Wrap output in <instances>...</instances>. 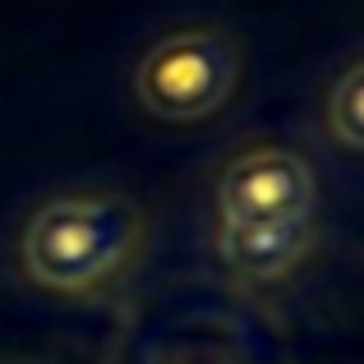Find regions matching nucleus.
I'll use <instances>...</instances> for the list:
<instances>
[{
  "instance_id": "39448f33",
  "label": "nucleus",
  "mask_w": 364,
  "mask_h": 364,
  "mask_svg": "<svg viewBox=\"0 0 364 364\" xmlns=\"http://www.w3.org/2000/svg\"><path fill=\"white\" fill-rule=\"evenodd\" d=\"M323 120H328V134L341 148L355 152L364 143V70H360V60H350L346 70H341V79L328 88Z\"/></svg>"
},
{
  "instance_id": "20e7f679",
  "label": "nucleus",
  "mask_w": 364,
  "mask_h": 364,
  "mask_svg": "<svg viewBox=\"0 0 364 364\" xmlns=\"http://www.w3.org/2000/svg\"><path fill=\"white\" fill-rule=\"evenodd\" d=\"M217 249L235 272L254 282L286 277L304 254L314 249V217L304 222H222L217 226Z\"/></svg>"
},
{
  "instance_id": "f257e3e1",
  "label": "nucleus",
  "mask_w": 364,
  "mask_h": 364,
  "mask_svg": "<svg viewBox=\"0 0 364 364\" xmlns=\"http://www.w3.org/2000/svg\"><path fill=\"white\" fill-rule=\"evenodd\" d=\"M143 245V213L120 194H65L23 226L18 258L28 282L55 295H83L124 272Z\"/></svg>"
},
{
  "instance_id": "f03ea898",
  "label": "nucleus",
  "mask_w": 364,
  "mask_h": 364,
  "mask_svg": "<svg viewBox=\"0 0 364 364\" xmlns=\"http://www.w3.org/2000/svg\"><path fill=\"white\" fill-rule=\"evenodd\" d=\"M240 79V51L222 28H180L143 51L134 97L157 120H203L222 111Z\"/></svg>"
},
{
  "instance_id": "7ed1b4c3",
  "label": "nucleus",
  "mask_w": 364,
  "mask_h": 364,
  "mask_svg": "<svg viewBox=\"0 0 364 364\" xmlns=\"http://www.w3.org/2000/svg\"><path fill=\"white\" fill-rule=\"evenodd\" d=\"M314 171L291 148H254L217 180L222 222H304L314 217Z\"/></svg>"
}]
</instances>
